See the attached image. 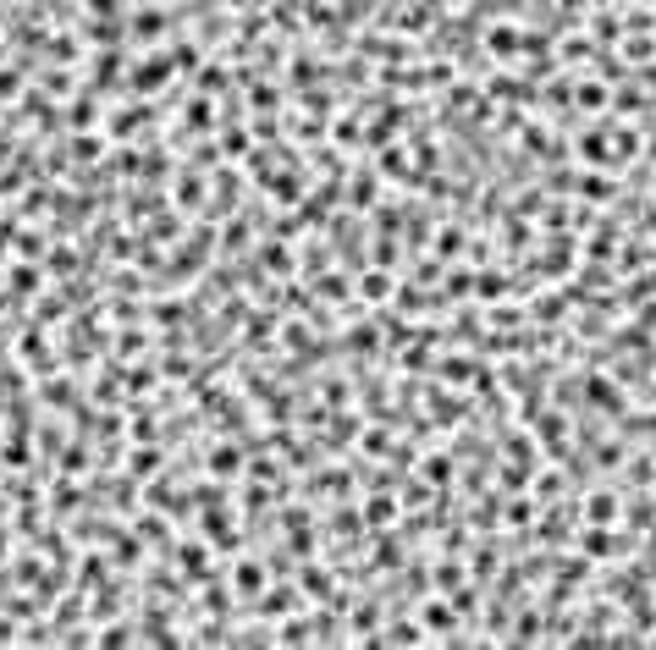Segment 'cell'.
<instances>
[{
	"label": "cell",
	"instance_id": "cell-1",
	"mask_svg": "<svg viewBox=\"0 0 656 650\" xmlns=\"http://www.w3.org/2000/svg\"><path fill=\"white\" fill-rule=\"evenodd\" d=\"M590 518H618V502H613V496H595V502H590Z\"/></svg>",
	"mask_w": 656,
	"mask_h": 650
}]
</instances>
